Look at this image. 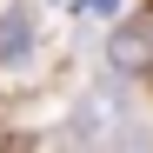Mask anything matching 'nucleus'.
Wrapping results in <instances>:
<instances>
[{
	"instance_id": "f257e3e1",
	"label": "nucleus",
	"mask_w": 153,
	"mask_h": 153,
	"mask_svg": "<svg viewBox=\"0 0 153 153\" xmlns=\"http://www.w3.org/2000/svg\"><path fill=\"white\" fill-rule=\"evenodd\" d=\"M27 47H33L27 13H20V7H7V13H0V60H27Z\"/></svg>"
},
{
	"instance_id": "f03ea898",
	"label": "nucleus",
	"mask_w": 153,
	"mask_h": 153,
	"mask_svg": "<svg viewBox=\"0 0 153 153\" xmlns=\"http://www.w3.org/2000/svg\"><path fill=\"white\" fill-rule=\"evenodd\" d=\"M113 7H120V0H80L73 13H87V20H113Z\"/></svg>"
}]
</instances>
